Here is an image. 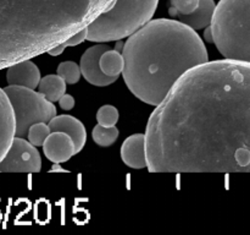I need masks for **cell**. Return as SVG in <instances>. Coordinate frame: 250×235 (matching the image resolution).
Listing matches in <instances>:
<instances>
[{
    "label": "cell",
    "mask_w": 250,
    "mask_h": 235,
    "mask_svg": "<svg viewBox=\"0 0 250 235\" xmlns=\"http://www.w3.org/2000/svg\"><path fill=\"white\" fill-rule=\"evenodd\" d=\"M41 78V71L31 59L19 61L9 66L6 71L7 83L12 86H21L34 90L38 87Z\"/></svg>",
    "instance_id": "9c48e42d"
},
{
    "label": "cell",
    "mask_w": 250,
    "mask_h": 235,
    "mask_svg": "<svg viewBox=\"0 0 250 235\" xmlns=\"http://www.w3.org/2000/svg\"><path fill=\"white\" fill-rule=\"evenodd\" d=\"M124 80L142 102L156 107L189 69L209 60L202 37L178 20H150L122 50Z\"/></svg>",
    "instance_id": "7a4b0ae2"
},
{
    "label": "cell",
    "mask_w": 250,
    "mask_h": 235,
    "mask_svg": "<svg viewBox=\"0 0 250 235\" xmlns=\"http://www.w3.org/2000/svg\"><path fill=\"white\" fill-rule=\"evenodd\" d=\"M15 131L16 125L14 110L4 88L0 87V162L9 151L15 137Z\"/></svg>",
    "instance_id": "30bf717a"
},
{
    "label": "cell",
    "mask_w": 250,
    "mask_h": 235,
    "mask_svg": "<svg viewBox=\"0 0 250 235\" xmlns=\"http://www.w3.org/2000/svg\"><path fill=\"white\" fill-rule=\"evenodd\" d=\"M66 48H67V47L65 46V42H63V43H60V44H58V46L53 47L50 50H48V54L51 56H59V55H61L63 51H65Z\"/></svg>",
    "instance_id": "603a6c76"
},
{
    "label": "cell",
    "mask_w": 250,
    "mask_h": 235,
    "mask_svg": "<svg viewBox=\"0 0 250 235\" xmlns=\"http://www.w3.org/2000/svg\"><path fill=\"white\" fill-rule=\"evenodd\" d=\"M66 85L67 83L65 82V80L58 73L46 75L39 81L38 92H41L48 100L55 103L66 93Z\"/></svg>",
    "instance_id": "5bb4252c"
},
{
    "label": "cell",
    "mask_w": 250,
    "mask_h": 235,
    "mask_svg": "<svg viewBox=\"0 0 250 235\" xmlns=\"http://www.w3.org/2000/svg\"><path fill=\"white\" fill-rule=\"evenodd\" d=\"M121 159L132 169L146 168V135L134 134L127 137L121 146Z\"/></svg>",
    "instance_id": "7c38bea8"
},
{
    "label": "cell",
    "mask_w": 250,
    "mask_h": 235,
    "mask_svg": "<svg viewBox=\"0 0 250 235\" xmlns=\"http://www.w3.org/2000/svg\"><path fill=\"white\" fill-rule=\"evenodd\" d=\"M56 73L61 76L68 85L77 83L80 81L81 76H82L80 65H77L75 61H62V63H60L58 66Z\"/></svg>",
    "instance_id": "ac0fdd59"
},
{
    "label": "cell",
    "mask_w": 250,
    "mask_h": 235,
    "mask_svg": "<svg viewBox=\"0 0 250 235\" xmlns=\"http://www.w3.org/2000/svg\"><path fill=\"white\" fill-rule=\"evenodd\" d=\"M42 147L46 158L55 164L65 163L77 154L73 140L61 131H51Z\"/></svg>",
    "instance_id": "ba28073f"
},
{
    "label": "cell",
    "mask_w": 250,
    "mask_h": 235,
    "mask_svg": "<svg viewBox=\"0 0 250 235\" xmlns=\"http://www.w3.org/2000/svg\"><path fill=\"white\" fill-rule=\"evenodd\" d=\"M87 34H88V31H87V27H85V28L81 29V31H78L77 33L73 34L72 37L66 39L65 46L67 47V48H70V47H76L78 46V44L83 43V42L87 39Z\"/></svg>",
    "instance_id": "44dd1931"
},
{
    "label": "cell",
    "mask_w": 250,
    "mask_h": 235,
    "mask_svg": "<svg viewBox=\"0 0 250 235\" xmlns=\"http://www.w3.org/2000/svg\"><path fill=\"white\" fill-rule=\"evenodd\" d=\"M215 6H216V4H215L214 0H199V5H198L197 9L190 12L189 15L180 16L178 21L187 24L188 27L193 28L194 31L207 28L211 24Z\"/></svg>",
    "instance_id": "4fadbf2b"
},
{
    "label": "cell",
    "mask_w": 250,
    "mask_h": 235,
    "mask_svg": "<svg viewBox=\"0 0 250 235\" xmlns=\"http://www.w3.org/2000/svg\"><path fill=\"white\" fill-rule=\"evenodd\" d=\"M210 31L225 59L250 63V0H220Z\"/></svg>",
    "instance_id": "3957f363"
},
{
    "label": "cell",
    "mask_w": 250,
    "mask_h": 235,
    "mask_svg": "<svg viewBox=\"0 0 250 235\" xmlns=\"http://www.w3.org/2000/svg\"><path fill=\"white\" fill-rule=\"evenodd\" d=\"M110 49L106 44H95V46L90 47L87 50L83 53L82 58H81V73L83 77L85 78L87 82L90 85L98 86V87H106V86L112 85L116 82L119 77H111V76H106L102 71L99 65V59L104 51Z\"/></svg>",
    "instance_id": "52a82bcc"
},
{
    "label": "cell",
    "mask_w": 250,
    "mask_h": 235,
    "mask_svg": "<svg viewBox=\"0 0 250 235\" xmlns=\"http://www.w3.org/2000/svg\"><path fill=\"white\" fill-rule=\"evenodd\" d=\"M99 65L103 72L106 76L119 77L124 70V58L120 51L114 49H107L102 54L99 59Z\"/></svg>",
    "instance_id": "9a60e30c"
},
{
    "label": "cell",
    "mask_w": 250,
    "mask_h": 235,
    "mask_svg": "<svg viewBox=\"0 0 250 235\" xmlns=\"http://www.w3.org/2000/svg\"><path fill=\"white\" fill-rule=\"evenodd\" d=\"M144 135L150 173H250V63L208 60L186 71Z\"/></svg>",
    "instance_id": "6da1fadb"
},
{
    "label": "cell",
    "mask_w": 250,
    "mask_h": 235,
    "mask_svg": "<svg viewBox=\"0 0 250 235\" xmlns=\"http://www.w3.org/2000/svg\"><path fill=\"white\" fill-rule=\"evenodd\" d=\"M158 4L159 0H114L87 26V41L105 43L127 38L150 21Z\"/></svg>",
    "instance_id": "277c9868"
},
{
    "label": "cell",
    "mask_w": 250,
    "mask_h": 235,
    "mask_svg": "<svg viewBox=\"0 0 250 235\" xmlns=\"http://www.w3.org/2000/svg\"><path fill=\"white\" fill-rule=\"evenodd\" d=\"M119 110L116 107L111 104H105L99 108L97 112V121L98 124L105 127L116 126L119 121Z\"/></svg>",
    "instance_id": "d6986e66"
},
{
    "label": "cell",
    "mask_w": 250,
    "mask_h": 235,
    "mask_svg": "<svg viewBox=\"0 0 250 235\" xmlns=\"http://www.w3.org/2000/svg\"><path fill=\"white\" fill-rule=\"evenodd\" d=\"M58 102L63 110H71L73 107H75V103H76L75 98H73L71 94H67V93H65V94L58 100Z\"/></svg>",
    "instance_id": "7402d4cb"
},
{
    "label": "cell",
    "mask_w": 250,
    "mask_h": 235,
    "mask_svg": "<svg viewBox=\"0 0 250 235\" xmlns=\"http://www.w3.org/2000/svg\"><path fill=\"white\" fill-rule=\"evenodd\" d=\"M119 129L116 126L105 127L97 124L92 130L93 141L100 147H110L119 139Z\"/></svg>",
    "instance_id": "2e32d148"
},
{
    "label": "cell",
    "mask_w": 250,
    "mask_h": 235,
    "mask_svg": "<svg viewBox=\"0 0 250 235\" xmlns=\"http://www.w3.org/2000/svg\"><path fill=\"white\" fill-rule=\"evenodd\" d=\"M199 0H170V15L173 17L185 16L194 11Z\"/></svg>",
    "instance_id": "ffe728a7"
},
{
    "label": "cell",
    "mask_w": 250,
    "mask_h": 235,
    "mask_svg": "<svg viewBox=\"0 0 250 235\" xmlns=\"http://www.w3.org/2000/svg\"><path fill=\"white\" fill-rule=\"evenodd\" d=\"M48 125L51 131H61L68 135L73 140V142H75L77 153H80L83 149V147L85 146V142H87V130H85L82 121L78 120L77 118L67 114L55 115L53 119L49 120Z\"/></svg>",
    "instance_id": "8fae6325"
},
{
    "label": "cell",
    "mask_w": 250,
    "mask_h": 235,
    "mask_svg": "<svg viewBox=\"0 0 250 235\" xmlns=\"http://www.w3.org/2000/svg\"><path fill=\"white\" fill-rule=\"evenodd\" d=\"M15 115V136L26 137L29 126L36 122H49L56 115L53 102L32 88L9 85L4 88Z\"/></svg>",
    "instance_id": "5b68a950"
},
{
    "label": "cell",
    "mask_w": 250,
    "mask_h": 235,
    "mask_svg": "<svg viewBox=\"0 0 250 235\" xmlns=\"http://www.w3.org/2000/svg\"><path fill=\"white\" fill-rule=\"evenodd\" d=\"M41 153L24 137L15 136L9 151L0 162V173H39Z\"/></svg>",
    "instance_id": "8992f818"
},
{
    "label": "cell",
    "mask_w": 250,
    "mask_h": 235,
    "mask_svg": "<svg viewBox=\"0 0 250 235\" xmlns=\"http://www.w3.org/2000/svg\"><path fill=\"white\" fill-rule=\"evenodd\" d=\"M51 132L50 127H49L48 122H36V124L31 125L27 131V140L31 142L33 146L36 147H42L43 146L44 141H45L46 137L49 136V134Z\"/></svg>",
    "instance_id": "e0dca14e"
}]
</instances>
